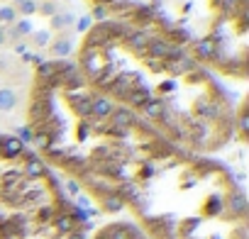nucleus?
Instances as JSON below:
<instances>
[{"mask_svg": "<svg viewBox=\"0 0 249 239\" xmlns=\"http://www.w3.org/2000/svg\"><path fill=\"white\" fill-rule=\"evenodd\" d=\"M22 120L52 171L103 212H124L147 239H249L247 195L234 173L105 100L71 59L35 66Z\"/></svg>", "mask_w": 249, "mask_h": 239, "instance_id": "1", "label": "nucleus"}, {"mask_svg": "<svg viewBox=\"0 0 249 239\" xmlns=\"http://www.w3.org/2000/svg\"><path fill=\"white\" fill-rule=\"evenodd\" d=\"M71 64L86 85L183 149L215 156L244 142V100L237 105L222 78L157 34L93 20Z\"/></svg>", "mask_w": 249, "mask_h": 239, "instance_id": "2", "label": "nucleus"}, {"mask_svg": "<svg viewBox=\"0 0 249 239\" xmlns=\"http://www.w3.org/2000/svg\"><path fill=\"white\" fill-rule=\"evenodd\" d=\"M95 20L157 34L222 81H247L249 0H86Z\"/></svg>", "mask_w": 249, "mask_h": 239, "instance_id": "3", "label": "nucleus"}, {"mask_svg": "<svg viewBox=\"0 0 249 239\" xmlns=\"http://www.w3.org/2000/svg\"><path fill=\"white\" fill-rule=\"evenodd\" d=\"M54 171L22 137L0 130V227L69 207Z\"/></svg>", "mask_w": 249, "mask_h": 239, "instance_id": "4", "label": "nucleus"}, {"mask_svg": "<svg viewBox=\"0 0 249 239\" xmlns=\"http://www.w3.org/2000/svg\"><path fill=\"white\" fill-rule=\"evenodd\" d=\"M0 239H88V227L86 220H71L64 222L59 227H49V229H39V232H8V234H0Z\"/></svg>", "mask_w": 249, "mask_h": 239, "instance_id": "5", "label": "nucleus"}, {"mask_svg": "<svg viewBox=\"0 0 249 239\" xmlns=\"http://www.w3.org/2000/svg\"><path fill=\"white\" fill-rule=\"evenodd\" d=\"M88 239H147L130 220L124 217H115V220H107L105 224L95 227Z\"/></svg>", "mask_w": 249, "mask_h": 239, "instance_id": "6", "label": "nucleus"}]
</instances>
